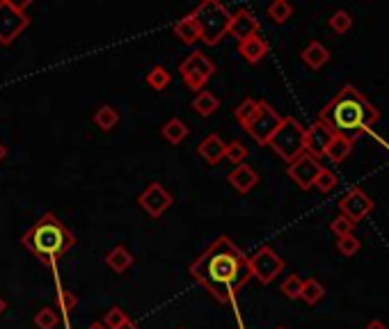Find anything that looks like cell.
I'll return each mask as SVG.
<instances>
[{"mask_svg":"<svg viewBox=\"0 0 389 329\" xmlns=\"http://www.w3.org/2000/svg\"><path fill=\"white\" fill-rule=\"evenodd\" d=\"M190 277L218 302H231L252 279L250 261L229 235H218L190 263Z\"/></svg>","mask_w":389,"mask_h":329,"instance_id":"cell-1","label":"cell"},{"mask_svg":"<svg viewBox=\"0 0 389 329\" xmlns=\"http://www.w3.org/2000/svg\"><path fill=\"white\" fill-rule=\"evenodd\" d=\"M378 119H380V110L355 85H344L319 112V121H323L334 135L348 138L353 142L371 130Z\"/></svg>","mask_w":389,"mask_h":329,"instance_id":"cell-2","label":"cell"},{"mask_svg":"<svg viewBox=\"0 0 389 329\" xmlns=\"http://www.w3.org/2000/svg\"><path fill=\"white\" fill-rule=\"evenodd\" d=\"M21 245L42 263L55 267L57 261L76 247V235L71 233L55 213H44L30 229L23 233Z\"/></svg>","mask_w":389,"mask_h":329,"instance_id":"cell-3","label":"cell"},{"mask_svg":"<svg viewBox=\"0 0 389 329\" xmlns=\"http://www.w3.org/2000/svg\"><path fill=\"white\" fill-rule=\"evenodd\" d=\"M194 23L199 28V35L207 46H218L220 41L229 35V21H231V12L218 0H204L197 7L192 9Z\"/></svg>","mask_w":389,"mask_h":329,"instance_id":"cell-4","label":"cell"},{"mask_svg":"<svg viewBox=\"0 0 389 329\" xmlns=\"http://www.w3.org/2000/svg\"><path fill=\"white\" fill-rule=\"evenodd\" d=\"M268 147L286 162H293L305 153V126L295 117H282L280 128L275 130Z\"/></svg>","mask_w":389,"mask_h":329,"instance_id":"cell-5","label":"cell"},{"mask_svg":"<svg viewBox=\"0 0 389 329\" xmlns=\"http://www.w3.org/2000/svg\"><path fill=\"white\" fill-rule=\"evenodd\" d=\"M33 5L30 0L26 3H12V0H0V44L9 46L26 33V28L30 26V18L26 14V9Z\"/></svg>","mask_w":389,"mask_h":329,"instance_id":"cell-6","label":"cell"},{"mask_svg":"<svg viewBox=\"0 0 389 329\" xmlns=\"http://www.w3.org/2000/svg\"><path fill=\"white\" fill-rule=\"evenodd\" d=\"M179 74H181L183 82H186V87L199 94V91L207 87L211 76L216 74V65H213L202 50H192V53L179 65Z\"/></svg>","mask_w":389,"mask_h":329,"instance_id":"cell-7","label":"cell"},{"mask_svg":"<svg viewBox=\"0 0 389 329\" xmlns=\"http://www.w3.org/2000/svg\"><path fill=\"white\" fill-rule=\"evenodd\" d=\"M280 123H282V117H280V112L275 110L268 101H259V106H257V112H254V117L245 123V130L250 133V138L254 142H259L261 147H268V142L270 138L275 135V130L280 128Z\"/></svg>","mask_w":389,"mask_h":329,"instance_id":"cell-8","label":"cell"},{"mask_svg":"<svg viewBox=\"0 0 389 329\" xmlns=\"http://www.w3.org/2000/svg\"><path fill=\"white\" fill-rule=\"evenodd\" d=\"M248 261H250L252 277L259 279V284H263V286H268L270 281L278 279V274H282V270H284V259L268 245L259 247Z\"/></svg>","mask_w":389,"mask_h":329,"instance_id":"cell-9","label":"cell"},{"mask_svg":"<svg viewBox=\"0 0 389 329\" xmlns=\"http://www.w3.org/2000/svg\"><path fill=\"white\" fill-rule=\"evenodd\" d=\"M138 203H140V208L149 215V218L158 220L160 215L174 203V197H172V192L163 188L160 183H149L138 197Z\"/></svg>","mask_w":389,"mask_h":329,"instance_id":"cell-10","label":"cell"},{"mask_svg":"<svg viewBox=\"0 0 389 329\" xmlns=\"http://www.w3.org/2000/svg\"><path fill=\"white\" fill-rule=\"evenodd\" d=\"M323 169V164L312 158L309 153H302V156H298L293 162H289V169H286V174L291 177V181L298 183V188L302 190H309L314 188L316 179H319V174Z\"/></svg>","mask_w":389,"mask_h":329,"instance_id":"cell-11","label":"cell"},{"mask_svg":"<svg viewBox=\"0 0 389 329\" xmlns=\"http://www.w3.org/2000/svg\"><path fill=\"white\" fill-rule=\"evenodd\" d=\"M339 211H341L344 218H348L353 224H357L373 211V201L362 188H353V190H348L344 194V199L339 201Z\"/></svg>","mask_w":389,"mask_h":329,"instance_id":"cell-12","label":"cell"},{"mask_svg":"<svg viewBox=\"0 0 389 329\" xmlns=\"http://www.w3.org/2000/svg\"><path fill=\"white\" fill-rule=\"evenodd\" d=\"M332 138L334 133L327 128L323 121H314L309 128H305V153H309L316 160L323 158Z\"/></svg>","mask_w":389,"mask_h":329,"instance_id":"cell-13","label":"cell"},{"mask_svg":"<svg viewBox=\"0 0 389 329\" xmlns=\"http://www.w3.org/2000/svg\"><path fill=\"white\" fill-rule=\"evenodd\" d=\"M229 35L236 37L239 41L259 35V21H257V16H254L250 9H239V12H234L231 21H229Z\"/></svg>","mask_w":389,"mask_h":329,"instance_id":"cell-14","label":"cell"},{"mask_svg":"<svg viewBox=\"0 0 389 329\" xmlns=\"http://www.w3.org/2000/svg\"><path fill=\"white\" fill-rule=\"evenodd\" d=\"M227 181L231 183V188L236 190V192H241V194H248L254 185L259 183V174L254 172L250 164H236L231 172H229V177H227Z\"/></svg>","mask_w":389,"mask_h":329,"instance_id":"cell-15","label":"cell"},{"mask_svg":"<svg viewBox=\"0 0 389 329\" xmlns=\"http://www.w3.org/2000/svg\"><path fill=\"white\" fill-rule=\"evenodd\" d=\"M224 151H227V142H222L220 135H207L197 144V153L204 158V162L209 164H218L224 158Z\"/></svg>","mask_w":389,"mask_h":329,"instance_id":"cell-16","label":"cell"},{"mask_svg":"<svg viewBox=\"0 0 389 329\" xmlns=\"http://www.w3.org/2000/svg\"><path fill=\"white\" fill-rule=\"evenodd\" d=\"M239 53L248 60L250 65H259V62L268 55V41L259 35L248 37V39L239 41Z\"/></svg>","mask_w":389,"mask_h":329,"instance_id":"cell-17","label":"cell"},{"mask_svg":"<svg viewBox=\"0 0 389 329\" xmlns=\"http://www.w3.org/2000/svg\"><path fill=\"white\" fill-rule=\"evenodd\" d=\"M133 261H136V259H133V254L126 250V247H121V245L112 247V250L106 254V265L115 274H124L128 267L133 265Z\"/></svg>","mask_w":389,"mask_h":329,"instance_id":"cell-18","label":"cell"},{"mask_svg":"<svg viewBox=\"0 0 389 329\" xmlns=\"http://www.w3.org/2000/svg\"><path fill=\"white\" fill-rule=\"evenodd\" d=\"M172 30H174V37H179V41H183L186 46L197 44V41L202 39L199 28H197V23H194V18H192L190 14H188V16H183L181 21H177Z\"/></svg>","mask_w":389,"mask_h":329,"instance_id":"cell-19","label":"cell"},{"mask_svg":"<svg viewBox=\"0 0 389 329\" xmlns=\"http://www.w3.org/2000/svg\"><path fill=\"white\" fill-rule=\"evenodd\" d=\"M302 62L309 69H321L330 62V50H327L321 41H312V44L302 50Z\"/></svg>","mask_w":389,"mask_h":329,"instance_id":"cell-20","label":"cell"},{"mask_svg":"<svg viewBox=\"0 0 389 329\" xmlns=\"http://www.w3.org/2000/svg\"><path fill=\"white\" fill-rule=\"evenodd\" d=\"M218 106H220L218 96L213 94V91H207V89H202L199 94L192 99V110L197 112L199 117H211V115H216Z\"/></svg>","mask_w":389,"mask_h":329,"instance_id":"cell-21","label":"cell"},{"mask_svg":"<svg viewBox=\"0 0 389 329\" xmlns=\"http://www.w3.org/2000/svg\"><path fill=\"white\" fill-rule=\"evenodd\" d=\"M353 140H348V138H341V135H334L332 142H330V147H327L325 151V158H330L332 162H344L348 156H351V151H353Z\"/></svg>","mask_w":389,"mask_h":329,"instance_id":"cell-22","label":"cell"},{"mask_svg":"<svg viewBox=\"0 0 389 329\" xmlns=\"http://www.w3.org/2000/svg\"><path fill=\"white\" fill-rule=\"evenodd\" d=\"M160 135H163V140H168L170 144H181L183 140L188 138V126L183 123L181 119H170L165 126L160 128Z\"/></svg>","mask_w":389,"mask_h":329,"instance_id":"cell-23","label":"cell"},{"mask_svg":"<svg viewBox=\"0 0 389 329\" xmlns=\"http://www.w3.org/2000/svg\"><path fill=\"white\" fill-rule=\"evenodd\" d=\"M94 123L104 133H110L119 123V110L115 106H101L94 112Z\"/></svg>","mask_w":389,"mask_h":329,"instance_id":"cell-24","label":"cell"},{"mask_svg":"<svg viewBox=\"0 0 389 329\" xmlns=\"http://www.w3.org/2000/svg\"><path fill=\"white\" fill-rule=\"evenodd\" d=\"M323 297H325V286L319 279H307V281H302L300 300H305L307 304H319Z\"/></svg>","mask_w":389,"mask_h":329,"instance_id":"cell-25","label":"cell"},{"mask_svg":"<svg viewBox=\"0 0 389 329\" xmlns=\"http://www.w3.org/2000/svg\"><path fill=\"white\" fill-rule=\"evenodd\" d=\"M76 306H78V297L71 291H60L57 293V308H60V313H62V320H65L67 329L71 327L69 316H71V311H76Z\"/></svg>","mask_w":389,"mask_h":329,"instance_id":"cell-26","label":"cell"},{"mask_svg":"<svg viewBox=\"0 0 389 329\" xmlns=\"http://www.w3.org/2000/svg\"><path fill=\"white\" fill-rule=\"evenodd\" d=\"M147 82H149V87H151V89L163 91V89H168V87H170L172 76H170V71H168L165 67L156 65V67H153V69L149 71V74H147Z\"/></svg>","mask_w":389,"mask_h":329,"instance_id":"cell-27","label":"cell"},{"mask_svg":"<svg viewBox=\"0 0 389 329\" xmlns=\"http://www.w3.org/2000/svg\"><path fill=\"white\" fill-rule=\"evenodd\" d=\"M265 12H268V18L273 21V23H286V21L291 18V14H293V7L286 3V0H275L273 5H268V9H265Z\"/></svg>","mask_w":389,"mask_h":329,"instance_id":"cell-28","label":"cell"},{"mask_svg":"<svg viewBox=\"0 0 389 329\" xmlns=\"http://www.w3.org/2000/svg\"><path fill=\"white\" fill-rule=\"evenodd\" d=\"M57 320H60V313L55 311V308L44 306V308H39L37 316H35V327L37 329H55Z\"/></svg>","mask_w":389,"mask_h":329,"instance_id":"cell-29","label":"cell"},{"mask_svg":"<svg viewBox=\"0 0 389 329\" xmlns=\"http://www.w3.org/2000/svg\"><path fill=\"white\" fill-rule=\"evenodd\" d=\"M257 106H259V101H254V99H245V101L239 103L236 110H234V117H236V121L241 123V126H245V123H248L254 117Z\"/></svg>","mask_w":389,"mask_h":329,"instance_id":"cell-30","label":"cell"},{"mask_svg":"<svg viewBox=\"0 0 389 329\" xmlns=\"http://www.w3.org/2000/svg\"><path fill=\"white\" fill-rule=\"evenodd\" d=\"M330 28L336 35H344L353 28V16L346 12V9H336V12L330 16Z\"/></svg>","mask_w":389,"mask_h":329,"instance_id":"cell-31","label":"cell"},{"mask_svg":"<svg viewBox=\"0 0 389 329\" xmlns=\"http://www.w3.org/2000/svg\"><path fill=\"white\" fill-rule=\"evenodd\" d=\"M360 238L357 235H344V238H336V250H339L341 256H346V259H351V256H355L357 252H360Z\"/></svg>","mask_w":389,"mask_h":329,"instance_id":"cell-32","label":"cell"},{"mask_svg":"<svg viewBox=\"0 0 389 329\" xmlns=\"http://www.w3.org/2000/svg\"><path fill=\"white\" fill-rule=\"evenodd\" d=\"M280 291L284 293V297H289V300H300V293H302V279L298 274H291L286 277L282 281V288Z\"/></svg>","mask_w":389,"mask_h":329,"instance_id":"cell-33","label":"cell"},{"mask_svg":"<svg viewBox=\"0 0 389 329\" xmlns=\"http://www.w3.org/2000/svg\"><path fill=\"white\" fill-rule=\"evenodd\" d=\"M224 158L231 160L234 164H243L245 158H248V147L241 140H234L227 144V151H224Z\"/></svg>","mask_w":389,"mask_h":329,"instance_id":"cell-34","label":"cell"},{"mask_svg":"<svg viewBox=\"0 0 389 329\" xmlns=\"http://www.w3.org/2000/svg\"><path fill=\"white\" fill-rule=\"evenodd\" d=\"M336 183H339V179H336V174L332 172V169H321V174H319V179H316V183H314V188H319L323 194H327V192H332L334 188H336Z\"/></svg>","mask_w":389,"mask_h":329,"instance_id":"cell-35","label":"cell"},{"mask_svg":"<svg viewBox=\"0 0 389 329\" xmlns=\"http://www.w3.org/2000/svg\"><path fill=\"white\" fill-rule=\"evenodd\" d=\"M128 320V316L121 311L119 306H112V308H108L106 311V316H104V320H101V325H104L106 329H117L119 325H124Z\"/></svg>","mask_w":389,"mask_h":329,"instance_id":"cell-36","label":"cell"},{"mask_svg":"<svg viewBox=\"0 0 389 329\" xmlns=\"http://www.w3.org/2000/svg\"><path fill=\"white\" fill-rule=\"evenodd\" d=\"M353 222L348 220V218H344V215H339V218H334L332 220V224H330V231L336 235V238H344V235H351L353 233Z\"/></svg>","mask_w":389,"mask_h":329,"instance_id":"cell-37","label":"cell"},{"mask_svg":"<svg viewBox=\"0 0 389 329\" xmlns=\"http://www.w3.org/2000/svg\"><path fill=\"white\" fill-rule=\"evenodd\" d=\"M364 329H387V327H385V325H383L380 320H371V323H368V325H366Z\"/></svg>","mask_w":389,"mask_h":329,"instance_id":"cell-38","label":"cell"},{"mask_svg":"<svg viewBox=\"0 0 389 329\" xmlns=\"http://www.w3.org/2000/svg\"><path fill=\"white\" fill-rule=\"evenodd\" d=\"M117 329H138V325H136V323H131V320H126L124 325H119Z\"/></svg>","mask_w":389,"mask_h":329,"instance_id":"cell-39","label":"cell"},{"mask_svg":"<svg viewBox=\"0 0 389 329\" xmlns=\"http://www.w3.org/2000/svg\"><path fill=\"white\" fill-rule=\"evenodd\" d=\"M5 156H7V149H5V144H3V142H0V162H3V160H5Z\"/></svg>","mask_w":389,"mask_h":329,"instance_id":"cell-40","label":"cell"},{"mask_svg":"<svg viewBox=\"0 0 389 329\" xmlns=\"http://www.w3.org/2000/svg\"><path fill=\"white\" fill-rule=\"evenodd\" d=\"M7 311V302L3 300V297H0V316H3Z\"/></svg>","mask_w":389,"mask_h":329,"instance_id":"cell-41","label":"cell"},{"mask_svg":"<svg viewBox=\"0 0 389 329\" xmlns=\"http://www.w3.org/2000/svg\"><path fill=\"white\" fill-rule=\"evenodd\" d=\"M87 329H106L104 325H101V323H94V325H89Z\"/></svg>","mask_w":389,"mask_h":329,"instance_id":"cell-42","label":"cell"},{"mask_svg":"<svg viewBox=\"0 0 389 329\" xmlns=\"http://www.w3.org/2000/svg\"><path fill=\"white\" fill-rule=\"evenodd\" d=\"M278 329H286V327H278Z\"/></svg>","mask_w":389,"mask_h":329,"instance_id":"cell-43","label":"cell"},{"mask_svg":"<svg viewBox=\"0 0 389 329\" xmlns=\"http://www.w3.org/2000/svg\"><path fill=\"white\" fill-rule=\"evenodd\" d=\"M179 329H186V327H179Z\"/></svg>","mask_w":389,"mask_h":329,"instance_id":"cell-44","label":"cell"}]
</instances>
